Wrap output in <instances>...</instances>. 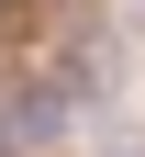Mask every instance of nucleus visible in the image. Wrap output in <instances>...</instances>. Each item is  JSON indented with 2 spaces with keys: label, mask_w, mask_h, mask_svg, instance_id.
<instances>
[{
  "label": "nucleus",
  "mask_w": 145,
  "mask_h": 157,
  "mask_svg": "<svg viewBox=\"0 0 145 157\" xmlns=\"http://www.w3.org/2000/svg\"><path fill=\"white\" fill-rule=\"evenodd\" d=\"M134 34H145V0H134Z\"/></svg>",
  "instance_id": "1"
}]
</instances>
